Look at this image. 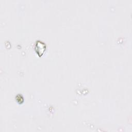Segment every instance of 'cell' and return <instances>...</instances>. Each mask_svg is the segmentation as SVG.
Here are the masks:
<instances>
[{
  "label": "cell",
  "instance_id": "cell-1",
  "mask_svg": "<svg viewBox=\"0 0 132 132\" xmlns=\"http://www.w3.org/2000/svg\"><path fill=\"white\" fill-rule=\"evenodd\" d=\"M45 47V45L43 43L38 41V42H37L35 49L37 53L39 55V56H41L43 54V52H44Z\"/></svg>",
  "mask_w": 132,
  "mask_h": 132
}]
</instances>
